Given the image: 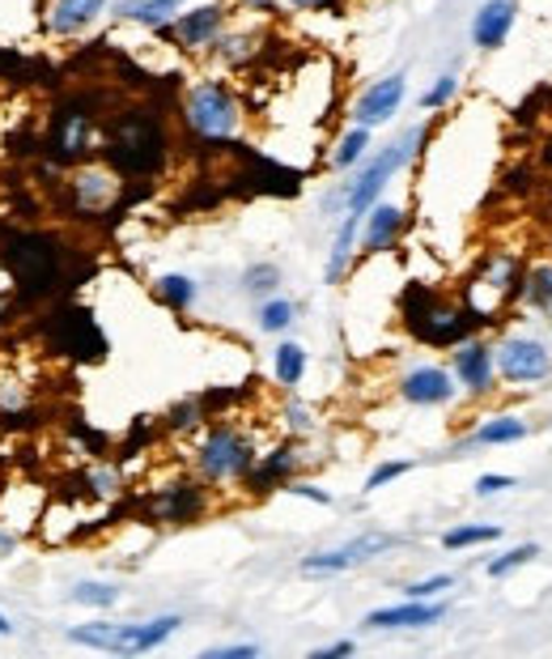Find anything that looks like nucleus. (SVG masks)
I'll return each instance as SVG.
<instances>
[{"label":"nucleus","mask_w":552,"mask_h":659,"mask_svg":"<svg viewBox=\"0 0 552 659\" xmlns=\"http://www.w3.org/2000/svg\"><path fill=\"white\" fill-rule=\"evenodd\" d=\"M94 256L82 242L64 239L59 230L39 226H4L0 239V272L22 311H43L59 299H73L77 285L94 277Z\"/></svg>","instance_id":"obj_1"},{"label":"nucleus","mask_w":552,"mask_h":659,"mask_svg":"<svg viewBox=\"0 0 552 659\" xmlns=\"http://www.w3.org/2000/svg\"><path fill=\"white\" fill-rule=\"evenodd\" d=\"M98 158L123 183L162 180L166 166H171V158H175V137H171V120H166L162 102L158 98H137V102L116 107L102 120Z\"/></svg>","instance_id":"obj_2"},{"label":"nucleus","mask_w":552,"mask_h":659,"mask_svg":"<svg viewBox=\"0 0 552 659\" xmlns=\"http://www.w3.org/2000/svg\"><path fill=\"white\" fill-rule=\"evenodd\" d=\"M116 94L111 90H68L59 94L47 111V128H43V153L47 162H56L59 171H73L89 158H98V141H102V107H111Z\"/></svg>","instance_id":"obj_3"},{"label":"nucleus","mask_w":552,"mask_h":659,"mask_svg":"<svg viewBox=\"0 0 552 659\" xmlns=\"http://www.w3.org/2000/svg\"><path fill=\"white\" fill-rule=\"evenodd\" d=\"M400 324L412 341L430 345V349H455L480 328L476 311L464 299H446L442 290L425 285V281H408L400 294Z\"/></svg>","instance_id":"obj_4"},{"label":"nucleus","mask_w":552,"mask_h":659,"mask_svg":"<svg viewBox=\"0 0 552 659\" xmlns=\"http://www.w3.org/2000/svg\"><path fill=\"white\" fill-rule=\"evenodd\" d=\"M178 120L192 132V141H201L204 150H226L242 132V98L230 82L221 77H201L178 94Z\"/></svg>","instance_id":"obj_5"},{"label":"nucleus","mask_w":552,"mask_h":659,"mask_svg":"<svg viewBox=\"0 0 552 659\" xmlns=\"http://www.w3.org/2000/svg\"><path fill=\"white\" fill-rule=\"evenodd\" d=\"M34 336L47 358L73 361V366H98V361H107V349H111L94 311L73 299L43 306V315L34 320Z\"/></svg>","instance_id":"obj_6"},{"label":"nucleus","mask_w":552,"mask_h":659,"mask_svg":"<svg viewBox=\"0 0 552 659\" xmlns=\"http://www.w3.org/2000/svg\"><path fill=\"white\" fill-rule=\"evenodd\" d=\"M260 460V443L247 425H238L230 418L208 421L201 430V443H196V477L208 480V485H242L247 473L256 468Z\"/></svg>","instance_id":"obj_7"},{"label":"nucleus","mask_w":552,"mask_h":659,"mask_svg":"<svg viewBox=\"0 0 552 659\" xmlns=\"http://www.w3.org/2000/svg\"><path fill=\"white\" fill-rule=\"evenodd\" d=\"M178 626H183L178 613L149 617V622H82V626L64 629V638L73 647L107 651V656H149V651L166 647L178 634Z\"/></svg>","instance_id":"obj_8"},{"label":"nucleus","mask_w":552,"mask_h":659,"mask_svg":"<svg viewBox=\"0 0 552 659\" xmlns=\"http://www.w3.org/2000/svg\"><path fill=\"white\" fill-rule=\"evenodd\" d=\"M425 137H430V128H425V123H416V128L400 132V137H396L387 150H378L375 158H366V162L353 171V180H349V213H366V209H370L378 196H382V187L396 180V175L404 171L416 153H425V150H421V145H425Z\"/></svg>","instance_id":"obj_9"},{"label":"nucleus","mask_w":552,"mask_h":659,"mask_svg":"<svg viewBox=\"0 0 552 659\" xmlns=\"http://www.w3.org/2000/svg\"><path fill=\"white\" fill-rule=\"evenodd\" d=\"M119 192L123 180L102 162V158H89L82 166H73L64 183H59V213H68L73 222H89V217H102L119 205Z\"/></svg>","instance_id":"obj_10"},{"label":"nucleus","mask_w":552,"mask_h":659,"mask_svg":"<svg viewBox=\"0 0 552 659\" xmlns=\"http://www.w3.org/2000/svg\"><path fill=\"white\" fill-rule=\"evenodd\" d=\"M149 523H166V528H187L208 515V480L201 477H183L171 485H158L153 494L141 498Z\"/></svg>","instance_id":"obj_11"},{"label":"nucleus","mask_w":552,"mask_h":659,"mask_svg":"<svg viewBox=\"0 0 552 659\" xmlns=\"http://www.w3.org/2000/svg\"><path fill=\"white\" fill-rule=\"evenodd\" d=\"M494 361L506 388H535L552 379V349L535 336H501V345H494Z\"/></svg>","instance_id":"obj_12"},{"label":"nucleus","mask_w":552,"mask_h":659,"mask_svg":"<svg viewBox=\"0 0 552 659\" xmlns=\"http://www.w3.org/2000/svg\"><path fill=\"white\" fill-rule=\"evenodd\" d=\"M107 9H111V0H43L39 4V31L56 43H68V39H82V34L94 31Z\"/></svg>","instance_id":"obj_13"},{"label":"nucleus","mask_w":552,"mask_h":659,"mask_svg":"<svg viewBox=\"0 0 552 659\" xmlns=\"http://www.w3.org/2000/svg\"><path fill=\"white\" fill-rule=\"evenodd\" d=\"M226 26H230V4L208 0V4H196V9L175 13V22H171V43L183 47V52H208Z\"/></svg>","instance_id":"obj_14"},{"label":"nucleus","mask_w":552,"mask_h":659,"mask_svg":"<svg viewBox=\"0 0 552 659\" xmlns=\"http://www.w3.org/2000/svg\"><path fill=\"white\" fill-rule=\"evenodd\" d=\"M451 375H455L459 391H467V396H489V391L497 388L494 345L472 332L467 341L455 345V354H451Z\"/></svg>","instance_id":"obj_15"},{"label":"nucleus","mask_w":552,"mask_h":659,"mask_svg":"<svg viewBox=\"0 0 552 659\" xmlns=\"http://www.w3.org/2000/svg\"><path fill=\"white\" fill-rule=\"evenodd\" d=\"M404 98H408V73H387V77L370 82L366 90L353 98L349 120L361 123V128H382L404 107Z\"/></svg>","instance_id":"obj_16"},{"label":"nucleus","mask_w":552,"mask_h":659,"mask_svg":"<svg viewBox=\"0 0 552 659\" xmlns=\"http://www.w3.org/2000/svg\"><path fill=\"white\" fill-rule=\"evenodd\" d=\"M400 400L404 404H416V409H442V404H451L455 396H459V383H455V375L446 370V366H434V361H421V366H412L400 375Z\"/></svg>","instance_id":"obj_17"},{"label":"nucleus","mask_w":552,"mask_h":659,"mask_svg":"<svg viewBox=\"0 0 552 659\" xmlns=\"http://www.w3.org/2000/svg\"><path fill=\"white\" fill-rule=\"evenodd\" d=\"M297 468H302V443L290 434L285 443H277L272 451H260V460H256V468L247 473L242 489H247L251 498H263V494H272V489H285V485L297 477Z\"/></svg>","instance_id":"obj_18"},{"label":"nucleus","mask_w":552,"mask_h":659,"mask_svg":"<svg viewBox=\"0 0 552 659\" xmlns=\"http://www.w3.org/2000/svg\"><path fill=\"white\" fill-rule=\"evenodd\" d=\"M451 608L442 599H408L404 604H387V608H375L361 617V626L375 629V634H391V629H430L446 617Z\"/></svg>","instance_id":"obj_19"},{"label":"nucleus","mask_w":552,"mask_h":659,"mask_svg":"<svg viewBox=\"0 0 552 659\" xmlns=\"http://www.w3.org/2000/svg\"><path fill=\"white\" fill-rule=\"evenodd\" d=\"M404 230H408V209L387 205V201H375L370 209L361 213V239H357V251H361V256H382V251L400 247Z\"/></svg>","instance_id":"obj_20"},{"label":"nucleus","mask_w":552,"mask_h":659,"mask_svg":"<svg viewBox=\"0 0 552 659\" xmlns=\"http://www.w3.org/2000/svg\"><path fill=\"white\" fill-rule=\"evenodd\" d=\"M515 18H519V4L515 0H485L472 18V43L480 52H497L510 31H515Z\"/></svg>","instance_id":"obj_21"},{"label":"nucleus","mask_w":552,"mask_h":659,"mask_svg":"<svg viewBox=\"0 0 552 659\" xmlns=\"http://www.w3.org/2000/svg\"><path fill=\"white\" fill-rule=\"evenodd\" d=\"M263 39L260 31H242V26H226V31L217 34V43L208 47L213 52V61L221 64V68H230V73H242V68H251V64L263 56Z\"/></svg>","instance_id":"obj_22"},{"label":"nucleus","mask_w":552,"mask_h":659,"mask_svg":"<svg viewBox=\"0 0 552 659\" xmlns=\"http://www.w3.org/2000/svg\"><path fill=\"white\" fill-rule=\"evenodd\" d=\"M357 239H361V213H345L340 226H336V239H332V256H327V269L323 281L327 285H340L353 269V256H357Z\"/></svg>","instance_id":"obj_23"},{"label":"nucleus","mask_w":552,"mask_h":659,"mask_svg":"<svg viewBox=\"0 0 552 659\" xmlns=\"http://www.w3.org/2000/svg\"><path fill=\"white\" fill-rule=\"evenodd\" d=\"M527 439V421L515 413H501L489 418L485 425H476L464 443H455V451H476V447H510V443H523Z\"/></svg>","instance_id":"obj_24"},{"label":"nucleus","mask_w":552,"mask_h":659,"mask_svg":"<svg viewBox=\"0 0 552 659\" xmlns=\"http://www.w3.org/2000/svg\"><path fill=\"white\" fill-rule=\"evenodd\" d=\"M370 141H375V128H361V123H349L340 137H336V145L327 153V166L332 171H357L361 162H366V153H370Z\"/></svg>","instance_id":"obj_25"},{"label":"nucleus","mask_w":552,"mask_h":659,"mask_svg":"<svg viewBox=\"0 0 552 659\" xmlns=\"http://www.w3.org/2000/svg\"><path fill=\"white\" fill-rule=\"evenodd\" d=\"M153 299L162 302L166 311H175V315H187L196 299H201V285H196V277H187V272H162L158 281H153Z\"/></svg>","instance_id":"obj_26"},{"label":"nucleus","mask_w":552,"mask_h":659,"mask_svg":"<svg viewBox=\"0 0 552 659\" xmlns=\"http://www.w3.org/2000/svg\"><path fill=\"white\" fill-rule=\"evenodd\" d=\"M116 22H128V26H145V31H162V26H171L175 22V13L166 9V4H158V0H116Z\"/></svg>","instance_id":"obj_27"},{"label":"nucleus","mask_w":552,"mask_h":659,"mask_svg":"<svg viewBox=\"0 0 552 659\" xmlns=\"http://www.w3.org/2000/svg\"><path fill=\"white\" fill-rule=\"evenodd\" d=\"M306 366H311L306 345H297V341H281V345H277V354H272V375H277V383L285 391H293L306 379Z\"/></svg>","instance_id":"obj_28"},{"label":"nucleus","mask_w":552,"mask_h":659,"mask_svg":"<svg viewBox=\"0 0 552 659\" xmlns=\"http://www.w3.org/2000/svg\"><path fill=\"white\" fill-rule=\"evenodd\" d=\"M408 544V537H400V532H361V537H353V540H345L340 549L349 553V562L353 566H361V562H375V558H382V553H391V549H404Z\"/></svg>","instance_id":"obj_29"},{"label":"nucleus","mask_w":552,"mask_h":659,"mask_svg":"<svg viewBox=\"0 0 552 659\" xmlns=\"http://www.w3.org/2000/svg\"><path fill=\"white\" fill-rule=\"evenodd\" d=\"M204 421H208V413H204L201 396H187V400H178V404H171L166 409V418H162V434H196V430H204Z\"/></svg>","instance_id":"obj_30"},{"label":"nucleus","mask_w":552,"mask_h":659,"mask_svg":"<svg viewBox=\"0 0 552 659\" xmlns=\"http://www.w3.org/2000/svg\"><path fill=\"white\" fill-rule=\"evenodd\" d=\"M293 320H297V302L285 299V294H272V299H263L260 311H256V328L268 332V336H281V332H290Z\"/></svg>","instance_id":"obj_31"},{"label":"nucleus","mask_w":552,"mask_h":659,"mask_svg":"<svg viewBox=\"0 0 552 659\" xmlns=\"http://www.w3.org/2000/svg\"><path fill=\"white\" fill-rule=\"evenodd\" d=\"M345 570H353L345 549H315V553H306V558L297 562V574H302V579H332V574H345Z\"/></svg>","instance_id":"obj_32"},{"label":"nucleus","mask_w":552,"mask_h":659,"mask_svg":"<svg viewBox=\"0 0 552 659\" xmlns=\"http://www.w3.org/2000/svg\"><path fill=\"white\" fill-rule=\"evenodd\" d=\"M68 604H82V608H116L119 587L116 583H102V579H82L68 587Z\"/></svg>","instance_id":"obj_33"},{"label":"nucleus","mask_w":552,"mask_h":659,"mask_svg":"<svg viewBox=\"0 0 552 659\" xmlns=\"http://www.w3.org/2000/svg\"><path fill=\"white\" fill-rule=\"evenodd\" d=\"M519 299H523L527 306L552 315V264H531V269L523 272V294H519Z\"/></svg>","instance_id":"obj_34"},{"label":"nucleus","mask_w":552,"mask_h":659,"mask_svg":"<svg viewBox=\"0 0 552 659\" xmlns=\"http://www.w3.org/2000/svg\"><path fill=\"white\" fill-rule=\"evenodd\" d=\"M501 540V523H459L451 532H442V549H476V544H494Z\"/></svg>","instance_id":"obj_35"},{"label":"nucleus","mask_w":552,"mask_h":659,"mask_svg":"<svg viewBox=\"0 0 552 659\" xmlns=\"http://www.w3.org/2000/svg\"><path fill=\"white\" fill-rule=\"evenodd\" d=\"M281 290V269L277 264H268V260H260V264H251V269L242 272V294H251V299H272Z\"/></svg>","instance_id":"obj_36"},{"label":"nucleus","mask_w":552,"mask_h":659,"mask_svg":"<svg viewBox=\"0 0 552 659\" xmlns=\"http://www.w3.org/2000/svg\"><path fill=\"white\" fill-rule=\"evenodd\" d=\"M531 558H540L535 544H515V549H506L501 558H494V562L485 566V574H489V579H506V574H515L519 566H527Z\"/></svg>","instance_id":"obj_37"},{"label":"nucleus","mask_w":552,"mask_h":659,"mask_svg":"<svg viewBox=\"0 0 552 659\" xmlns=\"http://www.w3.org/2000/svg\"><path fill=\"white\" fill-rule=\"evenodd\" d=\"M251 388H256V379H251L247 388H208V391H201V404H204V413H208V421L221 418L226 409H234V404H238V400H242Z\"/></svg>","instance_id":"obj_38"},{"label":"nucleus","mask_w":552,"mask_h":659,"mask_svg":"<svg viewBox=\"0 0 552 659\" xmlns=\"http://www.w3.org/2000/svg\"><path fill=\"white\" fill-rule=\"evenodd\" d=\"M455 94H459V77H455V73H442L434 86L421 94V107H425V111H442Z\"/></svg>","instance_id":"obj_39"},{"label":"nucleus","mask_w":552,"mask_h":659,"mask_svg":"<svg viewBox=\"0 0 552 659\" xmlns=\"http://www.w3.org/2000/svg\"><path fill=\"white\" fill-rule=\"evenodd\" d=\"M281 421H285V434H293V439H306V434L315 430V413H311L302 400H290V404L281 409Z\"/></svg>","instance_id":"obj_40"},{"label":"nucleus","mask_w":552,"mask_h":659,"mask_svg":"<svg viewBox=\"0 0 552 659\" xmlns=\"http://www.w3.org/2000/svg\"><path fill=\"white\" fill-rule=\"evenodd\" d=\"M455 587V574H430V579H416V583H408L404 596L408 599H437L442 592H451Z\"/></svg>","instance_id":"obj_41"},{"label":"nucleus","mask_w":552,"mask_h":659,"mask_svg":"<svg viewBox=\"0 0 552 659\" xmlns=\"http://www.w3.org/2000/svg\"><path fill=\"white\" fill-rule=\"evenodd\" d=\"M404 473H412V460H382L375 473L366 477V494H375L382 485H391V480H400Z\"/></svg>","instance_id":"obj_42"},{"label":"nucleus","mask_w":552,"mask_h":659,"mask_svg":"<svg viewBox=\"0 0 552 659\" xmlns=\"http://www.w3.org/2000/svg\"><path fill=\"white\" fill-rule=\"evenodd\" d=\"M26 404H34V400H30V388L22 379H0V413H18Z\"/></svg>","instance_id":"obj_43"},{"label":"nucleus","mask_w":552,"mask_h":659,"mask_svg":"<svg viewBox=\"0 0 552 659\" xmlns=\"http://www.w3.org/2000/svg\"><path fill=\"white\" fill-rule=\"evenodd\" d=\"M519 480L506 477V473H485V477H476V498H497V494H506V489H515Z\"/></svg>","instance_id":"obj_44"},{"label":"nucleus","mask_w":552,"mask_h":659,"mask_svg":"<svg viewBox=\"0 0 552 659\" xmlns=\"http://www.w3.org/2000/svg\"><path fill=\"white\" fill-rule=\"evenodd\" d=\"M290 9H297V13H345L349 9V0H285Z\"/></svg>","instance_id":"obj_45"},{"label":"nucleus","mask_w":552,"mask_h":659,"mask_svg":"<svg viewBox=\"0 0 552 659\" xmlns=\"http://www.w3.org/2000/svg\"><path fill=\"white\" fill-rule=\"evenodd\" d=\"M260 647L256 642H230V647H208L201 659H256Z\"/></svg>","instance_id":"obj_46"},{"label":"nucleus","mask_w":552,"mask_h":659,"mask_svg":"<svg viewBox=\"0 0 552 659\" xmlns=\"http://www.w3.org/2000/svg\"><path fill=\"white\" fill-rule=\"evenodd\" d=\"M285 489H290V494H297V498H306V503H320V507H332V494H327V489H320L315 480H297V477H293L290 485H285Z\"/></svg>","instance_id":"obj_47"},{"label":"nucleus","mask_w":552,"mask_h":659,"mask_svg":"<svg viewBox=\"0 0 552 659\" xmlns=\"http://www.w3.org/2000/svg\"><path fill=\"white\" fill-rule=\"evenodd\" d=\"M357 651V642L353 638H340V642H327V647H320V651H311V659H345Z\"/></svg>","instance_id":"obj_48"},{"label":"nucleus","mask_w":552,"mask_h":659,"mask_svg":"<svg viewBox=\"0 0 552 659\" xmlns=\"http://www.w3.org/2000/svg\"><path fill=\"white\" fill-rule=\"evenodd\" d=\"M238 4H242L247 13H260V18H272V13H277V9L285 4V0H238Z\"/></svg>","instance_id":"obj_49"},{"label":"nucleus","mask_w":552,"mask_h":659,"mask_svg":"<svg viewBox=\"0 0 552 659\" xmlns=\"http://www.w3.org/2000/svg\"><path fill=\"white\" fill-rule=\"evenodd\" d=\"M18 544H22V537H18L13 528H0V558H9Z\"/></svg>","instance_id":"obj_50"},{"label":"nucleus","mask_w":552,"mask_h":659,"mask_svg":"<svg viewBox=\"0 0 552 659\" xmlns=\"http://www.w3.org/2000/svg\"><path fill=\"white\" fill-rule=\"evenodd\" d=\"M13 634H18L13 617H4V613H0V638H13Z\"/></svg>","instance_id":"obj_51"},{"label":"nucleus","mask_w":552,"mask_h":659,"mask_svg":"<svg viewBox=\"0 0 552 659\" xmlns=\"http://www.w3.org/2000/svg\"><path fill=\"white\" fill-rule=\"evenodd\" d=\"M158 4H166V9H171V13H178V9H183V4H187V0H158Z\"/></svg>","instance_id":"obj_52"},{"label":"nucleus","mask_w":552,"mask_h":659,"mask_svg":"<svg viewBox=\"0 0 552 659\" xmlns=\"http://www.w3.org/2000/svg\"><path fill=\"white\" fill-rule=\"evenodd\" d=\"M0 239H4V222H0Z\"/></svg>","instance_id":"obj_53"},{"label":"nucleus","mask_w":552,"mask_h":659,"mask_svg":"<svg viewBox=\"0 0 552 659\" xmlns=\"http://www.w3.org/2000/svg\"><path fill=\"white\" fill-rule=\"evenodd\" d=\"M0 468H4V451H0Z\"/></svg>","instance_id":"obj_54"}]
</instances>
